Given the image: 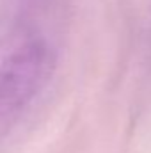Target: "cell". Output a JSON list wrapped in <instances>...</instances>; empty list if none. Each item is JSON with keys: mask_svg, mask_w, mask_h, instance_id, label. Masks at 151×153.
Wrapping results in <instances>:
<instances>
[{"mask_svg": "<svg viewBox=\"0 0 151 153\" xmlns=\"http://www.w3.org/2000/svg\"><path fill=\"white\" fill-rule=\"evenodd\" d=\"M55 64V50L41 38L23 41L0 62V144L46 87Z\"/></svg>", "mask_w": 151, "mask_h": 153, "instance_id": "obj_1", "label": "cell"}]
</instances>
